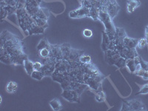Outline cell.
I'll return each mask as SVG.
<instances>
[{"label": "cell", "mask_w": 148, "mask_h": 111, "mask_svg": "<svg viewBox=\"0 0 148 111\" xmlns=\"http://www.w3.org/2000/svg\"><path fill=\"white\" fill-rule=\"evenodd\" d=\"M0 51H5L10 56H18L24 53L23 42L17 36L8 30H3L0 36Z\"/></svg>", "instance_id": "cell-1"}, {"label": "cell", "mask_w": 148, "mask_h": 111, "mask_svg": "<svg viewBox=\"0 0 148 111\" xmlns=\"http://www.w3.org/2000/svg\"><path fill=\"white\" fill-rule=\"evenodd\" d=\"M99 20L104 24L105 30L104 32L108 34L110 40H115L116 39V26L113 22V18L108 14V12L100 10L99 15Z\"/></svg>", "instance_id": "cell-2"}, {"label": "cell", "mask_w": 148, "mask_h": 111, "mask_svg": "<svg viewBox=\"0 0 148 111\" xmlns=\"http://www.w3.org/2000/svg\"><path fill=\"white\" fill-rule=\"evenodd\" d=\"M60 47L64 59H66L69 62H78L80 56L84 53L83 51L71 47V46L67 43L61 45Z\"/></svg>", "instance_id": "cell-3"}, {"label": "cell", "mask_w": 148, "mask_h": 111, "mask_svg": "<svg viewBox=\"0 0 148 111\" xmlns=\"http://www.w3.org/2000/svg\"><path fill=\"white\" fill-rule=\"evenodd\" d=\"M105 79V76L100 73L97 75L91 76L90 74L85 73L84 78V83L88 84L89 88L94 90H101V83Z\"/></svg>", "instance_id": "cell-4"}, {"label": "cell", "mask_w": 148, "mask_h": 111, "mask_svg": "<svg viewBox=\"0 0 148 111\" xmlns=\"http://www.w3.org/2000/svg\"><path fill=\"white\" fill-rule=\"evenodd\" d=\"M62 97L64 99L67 100V101L72 103H79L80 102V96L76 90L73 89L63 90L62 94Z\"/></svg>", "instance_id": "cell-5"}, {"label": "cell", "mask_w": 148, "mask_h": 111, "mask_svg": "<svg viewBox=\"0 0 148 111\" xmlns=\"http://www.w3.org/2000/svg\"><path fill=\"white\" fill-rule=\"evenodd\" d=\"M43 59V66H42V71L44 73L45 76H52L55 71L56 62L51 60L50 57Z\"/></svg>", "instance_id": "cell-6"}, {"label": "cell", "mask_w": 148, "mask_h": 111, "mask_svg": "<svg viewBox=\"0 0 148 111\" xmlns=\"http://www.w3.org/2000/svg\"><path fill=\"white\" fill-rule=\"evenodd\" d=\"M69 16L73 18H81L90 16V9L81 6L69 13Z\"/></svg>", "instance_id": "cell-7"}, {"label": "cell", "mask_w": 148, "mask_h": 111, "mask_svg": "<svg viewBox=\"0 0 148 111\" xmlns=\"http://www.w3.org/2000/svg\"><path fill=\"white\" fill-rule=\"evenodd\" d=\"M121 57L119 52L117 51H112L108 50L104 51V58L105 61L110 65H115V63L118 61V59Z\"/></svg>", "instance_id": "cell-8"}, {"label": "cell", "mask_w": 148, "mask_h": 111, "mask_svg": "<svg viewBox=\"0 0 148 111\" xmlns=\"http://www.w3.org/2000/svg\"><path fill=\"white\" fill-rule=\"evenodd\" d=\"M50 59L53 61V62H55L56 63L59 62V61L64 59L60 45H51Z\"/></svg>", "instance_id": "cell-9"}, {"label": "cell", "mask_w": 148, "mask_h": 111, "mask_svg": "<svg viewBox=\"0 0 148 111\" xmlns=\"http://www.w3.org/2000/svg\"><path fill=\"white\" fill-rule=\"evenodd\" d=\"M119 52V54L121 57L125 59H134L135 57H136L138 56L136 48H129V47H123L121 50H120Z\"/></svg>", "instance_id": "cell-10"}, {"label": "cell", "mask_w": 148, "mask_h": 111, "mask_svg": "<svg viewBox=\"0 0 148 111\" xmlns=\"http://www.w3.org/2000/svg\"><path fill=\"white\" fill-rule=\"evenodd\" d=\"M119 10L120 7L116 2V0H110V3L107 7L106 12H108L111 18H113L114 17H116Z\"/></svg>", "instance_id": "cell-11"}, {"label": "cell", "mask_w": 148, "mask_h": 111, "mask_svg": "<svg viewBox=\"0 0 148 111\" xmlns=\"http://www.w3.org/2000/svg\"><path fill=\"white\" fill-rule=\"evenodd\" d=\"M139 57V56H138L136 57H135L134 59H126V66L125 67L127 68L130 73H135L136 70V66L140 64Z\"/></svg>", "instance_id": "cell-12"}, {"label": "cell", "mask_w": 148, "mask_h": 111, "mask_svg": "<svg viewBox=\"0 0 148 111\" xmlns=\"http://www.w3.org/2000/svg\"><path fill=\"white\" fill-rule=\"evenodd\" d=\"M127 103L133 111H143L146 110L145 105L139 99H132L127 101Z\"/></svg>", "instance_id": "cell-13"}, {"label": "cell", "mask_w": 148, "mask_h": 111, "mask_svg": "<svg viewBox=\"0 0 148 111\" xmlns=\"http://www.w3.org/2000/svg\"><path fill=\"white\" fill-rule=\"evenodd\" d=\"M89 86L84 83L77 82H71V85H70V89H73L76 90L79 95L82 94V92L84 90L88 89Z\"/></svg>", "instance_id": "cell-14"}, {"label": "cell", "mask_w": 148, "mask_h": 111, "mask_svg": "<svg viewBox=\"0 0 148 111\" xmlns=\"http://www.w3.org/2000/svg\"><path fill=\"white\" fill-rule=\"evenodd\" d=\"M141 5L139 0H127V11L128 14H132Z\"/></svg>", "instance_id": "cell-15"}, {"label": "cell", "mask_w": 148, "mask_h": 111, "mask_svg": "<svg viewBox=\"0 0 148 111\" xmlns=\"http://www.w3.org/2000/svg\"><path fill=\"white\" fill-rule=\"evenodd\" d=\"M45 32V28L44 27H42L40 26H39L38 25H36L35 22L31 25V26L29 28L28 31H27V34L29 35H34V34H36V35H39V34H44Z\"/></svg>", "instance_id": "cell-16"}, {"label": "cell", "mask_w": 148, "mask_h": 111, "mask_svg": "<svg viewBox=\"0 0 148 111\" xmlns=\"http://www.w3.org/2000/svg\"><path fill=\"white\" fill-rule=\"evenodd\" d=\"M84 71H85V73L90 74L91 76H94V75L100 73L98 67L92 62L90 64H84Z\"/></svg>", "instance_id": "cell-17"}, {"label": "cell", "mask_w": 148, "mask_h": 111, "mask_svg": "<svg viewBox=\"0 0 148 111\" xmlns=\"http://www.w3.org/2000/svg\"><path fill=\"white\" fill-rule=\"evenodd\" d=\"M138 39H133V38H130L129 36H127L126 38L124 39V43H125V46L129 48H136L138 45Z\"/></svg>", "instance_id": "cell-18"}, {"label": "cell", "mask_w": 148, "mask_h": 111, "mask_svg": "<svg viewBox=\"0 0 148 111\" xmlns=\"http://www.w3.org/2000/svg\"><path fill=\"white\" fill-rule=\"evenodd\" d=\"M50 16V11H49L48 9L44 8H40L35 16L32 17H38V18H43V19H45V20H47Z\"/></svg>", "instance_id": "cell-19"}, {"label": "cell", "mask_w": 148, "mask_h": 111, "mask_svg": "<svg viewBox=\"0 0 148 111\" xmlns=\"http://www.w3.org/2000/svg\"><path fill=\"white\" fill-rule=\"evenodd\" d=\"M49 104L53 110L54 111H59L63 108L62 104L60 101V100L58 99H52L49 102Z\"/></svg>", "instance_id": "cell-20"}, {"label": "cell", "mask_w": 148, "mask_h": 111, "mask_svg": "<svg viewBox=\"0 0 148 111\" xmlns=\"http://www.w3.org/2000/svg\"><path fill=\"white\" fill-rule=\"evenodd\" d=\"M110 42V39L108 34L104 32V31L102 32V42H101V47L104 52L108 50V46H109Z\"/></svg>", "instance_id": "cell-21"}, {"label": "cell", "mask_w": 148, "mask_h": 111, "mask_svg": "<svg viewBox=\"0 0 148 111\" xmlns=\"http://www.w3.org/2000/svg\"><path fill=\"white\" fill-rule=\"evenodd\" d=\"M18 90V84L16 82L10 81L8 83L7 86H6V91L8 93L10 94H13V93H15Z\"/></svg>", "instance_id": "cell-22"}, {"label": "cell", "mask_w": 148, "mask_h": 111, "mask_svg": "<svg viewBox=\"0 0 148 111\" xmlns=\"http://www.w3.org/2000/svg\"><path fill=\"white\" fill-rule=\"evenodd\" d=\"M23 65H24V67H25V70L26 73L28 74L29 76H30V75H31V73H33V71H34V62L27 59H25V60Z\"/></svg>", "instance_id": "cell-23"}, {"label": "cell", "mask_w": 148, "mask_h": 111, "mask_svg": "<svg viewBox=\"0 0 148 111\" xmlns=\"http://www.w3.org/2000/svg\"><path fill=\"white\" fill-rule=\"evenodd\" d=\"M51 45H52L49 43V42L47 41V39H46V38H43V39H41L40 42H39V44H38V45H37L36 47V49L37 51H39V50H41V49L42 48L51 49Z\"/></svg>", "instance_id": "cell-24"}, {"label": "cell", "mask_w": 148, "mask_h": 111, "mask_svg": "<svg viewBox=\"0 0 148 111\" xmlns=\"http://www.w3.org/2000/svg\"><path fill=\"white\" fill-rule=\"evenodd\" d=\"M52 79L56 82L62 83L65 80V73H53L52 75Z\"/></svg>", "instance_id": "cell-25"}, {"label": "cell", "mask_w": 148, "mask_h": 111, "mask_svg": "<svg viewBox=\"0 0 148 111\" xmlns=\"http://www.w3.org/2000/svg\"><path fill=\"white\" fill-rule=\"evenodd\" d=\"M127 36L126 31L121 27H116V39H124Z\"/></svg>", "instance_id": "cell-26"}, {"label": "cell", "mask_w": 148, "mask_h": 111, "mask_svg": "<svg viewBox=\"0 0 148 111\" xmlns=\"http://www.w3.org/2000/svg\"><path fill=\"white\" fill-rule=\"evenodd\" d=\"M34 18V22L36 23V25H38L39 26L42 27H44L45 29L46 27H48V25H47V20H45V19H43V18H38V17H32Z\"/></svg>", "instance_id": "cell-27"}, {"label": "cell", "mask_w": 148, "mask_h": 111, "mask_svg": "<svg viewBox=\"0 0 148 111\" xmlns=\"http://www.w3.org/2000/svg\"><path fill=\"white\" fill-rule=\"evenodd\" d=\"M39 55L42 59H46L50 57L51 56V49L50 48H42L38 51Z\"/></svg>", "instance_id": "cell-28"}, {"label": "cell", "mask_w": 148, "mask_h": 111, "mask_svg": "<svg viewBox=\"0 0 148 111\" xmlns=\"http://www.w3.org/2000/svg\"><path fill=\"white\" fill-rule=\"evenodd\" d=\"M30 76H31L33 79H36V80H39V81H40V80H42L45 76L44 73L42 72V71H34L32 73H31V75H30Z\"/></svg>", "instance_id": "cell-29"}, {"label": "cell", "mask_w": 148, "mask_h": 111, "mask_svg": "<svg viewBox=\"0 0 148 111\" xmlns=\"http://www.w3.org/2000/svg\"><path fill=\"white\" fill-rule=\"evenodd\" d=\"M95 99L99 102H102V101H104L106 99V95H105L104 91L100 90H98L97 92L96 93Z\"/></svg>", "instance_id": "cell-30"}, {"label": "cell", "mask_w": 148, "mask_h": 111, "mask_svg": "<svg viewBox=\"0 0 148 111\" xmlns=\"http://www.w3.org/2000/svg\"><path fill=\"white\" fill-rule=\"evenodd\" d=\"M100 10L94 7H92L90 8V18H92L93 20L97 21L99 20V15Z\"/></svg>", "instance_id": "cell-31"}, {"label": "cell", "mask_w": 148, "mask_h": 111, "mask_svg": "<svg viewBox=\"0 0 148 111\" xmlns=\"http://www.w3.org/2000/svg\"><path fill=\"white\" fill-rule=\"evenodd\" d=\"M79 62H81L82 64H87L92 62V59H91V57L90 56L86 55V54L84 53L80 56V58H79Z\"/></svg>", "instance_id": "cell-32"}, {"label": "cell", "mask_w": 148, "mask_h": 111, "mask_svg": "<svg viewBox=\"0 0 148 111\" xmlns=\"http://www.w3.org/2000/svg\"><path fill=\"white\" fill-rule=\"evenodd\" d=\"M115 65L116 66L119 68H122V67H125L126 66V59H124L123 57H120L118 59V61L115 63Z\"/></svg>", "instance_id": "cell-33"}, {"label": "cell", "mask_w": 148, "mask_h": 111, "mask_svg": "<svg viewBox=\"0 0 148 111\" xmlns=\"http://www.w3.org/2000/svg\"><path fill=\"white\" fill-rule=\"evenodd\" d=\"M148 94V84H144L141 88L140 90L136 93V95H145Z\"/></svg>", "instance_id": "cell-34"}, {"label": "cell", "mask_w": 148, "mask_h": 111, "mask_svg": "<svg viewBox=\"0 0 148 111\" xmlns=\"http://www.w3.org/2000/svg\"><path fill=\"white\" fill-rule=\"evenodd\" d=\"M147 42L146 39L145 38H141V39H138V46L139 48H144L145 47H146L147 45Z\"/></svg>", "instance_id": "cell-35"}, {"label": "cell", "mask_w": 148, "mask_h": 111, "mask_svg": "<svg viewBox=\"0 0 148 111\" xmlns=\"http://www.w3.org/2000/svg\"><path fill=\"white\" fill-rule=\"evenodd\" d=\"M82 6L84 8H87L90 9L92 7V2L90 1V0H82L81 2Z\"/></svg>", "instance_id": "cell-36"}, {"label": "cell", "mask_w": 148, "mask_h": 111, "mask_svg": "<svg viewBox=\"0 0 148 111\" xmlns=\"http://www.w3.org/2000/svg\"><path fill=\"white\" fill-rule=\"evenodd\" d=\"M2 8V7H1ZM5 9L6 10H7V12L8 13L9 15H10V14H14V13H16V11L17 10V8L16 7H12V6H10V5H7V6H5Z\"/></svg>", "instance_id": "cell-37"}, {"label": "cell", "mask_w": 148, "mask_h": 111, "mask_svg": "<svg viewBox=\"0 0 148 111\" xmlns=\"http://www.w3.org/2000/svg\"><path fill=\"white\" fill-rule=\"evenodd\" d=\"M83 36L86 38H90L92 36V31L90 30V29L86 28L83 30Z\"/></svg>", "instance_id": "cell-38"}, {"label": "cell", "mask_w": 148, "mask_h": 111, "mask_svg": "<svg viewBox=\"0 0 148 111\" xmlns=\"http://www.w3.org/2000/svg\"><path fill=\"white\" fill-rule=\"evenodd\" d=\"M121 111H130L132 110L131 108H130V106L129 105V104L127 103V101H124V102L122 103V106H121Z\"/></svg>", "instance_id": "cell-39"}, {"label": "cell", "mask_w": 148, "mask_h": 111, "mask_svg": "<svg viewBox=\"0 0 148 111\" xmlns=\"http://www.w3.org/2000/svg\"><path fill=\"white\" fill-rule=\"evenodd\" d=\"M139 62L140 64H141V67H142L145 71H148V62H145V61H144L141 57H139Z\"/></svg>", "instance_id": "cell-40"}, {"label": "cell", "mask_w": 148, "mask_h": 111, "mask_svg": "<svg viewBox=\"0 0 148 111\" xmlns=\"http://www.w3.org/2000/svg\"><path fill=\"white\" fill-rule=\"evenodd\" d=\"M42 66H43V64H42L39 62H34V71H42Z\"/></svg>", "instance_id": "cell-41"}, {"label": "cell", "mask_w": 148, "mask_h": 111, "mask_svg": "<svg viewBox=\"0 0 148 111\" xmlns=\"http://www.w3.org/2000/svg\"><path fill=\"white\" fill-rule=\"evenodd\" d=\"M116 46L115 40H110L109 46H108V50H112V51H116Z\"/></svg>", "instance_id": "cell-42"}, {"label": "cell", "mask_w": 148, "mask_h": 111, "mask_svg": "<svg viewBox=\"0 0 148 111\" xmlns=\"http://www.w3.org/2000/svg\"><path fill=\"white\" fill-rule=\"evenodd\" d=\"M8 16H9V14L7 12V10L5 9V8H1V16H2V19L6 18Z\"/></svg>", "instance_id": "cell-43"}, {"label": "cell", "mask_w": 148, "mask_h": 111, "mask_svg": "<svg viewBox=\"0 0 148 111\" xmlns=\"http://www.w3.org/2000/svg\"><path fill=\"white\" fill-rule=\"evenodd\" d=\"M145 70L143 69V68H142V67H141V68H140V69H138V70H137L136 71V72H135V74H136V75H137V76H143V74H144V73H145Z\"/></svg>", "instance_id": "cell-44"}, {"label": "cell", "mask_w": 148, "mask_h": 111, "mask_svg": "<svg viewBox=\"0 0 148 111\" xmlns=\"http://www.w3.org/2000/svg\"><path fill=\"white\" fill-rule=\"evenodd\" d=\"M141 77H142V79H143L144 80L148 81V71H145L143 74V76H141Z\"/></svg>", "instance_id": "cell-45"}, {"label": "cell", "mask_w": 148, "mask_h": 111, "mask_svg": "<svg viewBox=\"0 0 148 111\" xmlns=\"http://www.w3.org/2000/svg\"><path fill=\"white\" fill-rule=\"evenodd\" d=\"M145 39H146L147 42V44H148V25L146 26L145 27Z\"/></svg>", "instance_id": "cell-46"}, {"label": "cell", "mask_w": 148, "mask_h": 111, "mask_svg": "<svg viewBox=\"0 0 148 111\" xmlns=\"http://www.w3.org/2000/svg\"><path fill=\"white\" fill-rule=\"evenodd\" d=\"M90 1L91 2H92V5H93V4L95 3V2H96L98 1V0H90Z\"/></svg>", "instance_id": "cell-47"}, {"label": "cell", "mask_w": 148, "mask_h": 111, "mask_svg": "<svg viewBox=\"0 0 148 111\" xmlns=\"http://www.w3.org/2000/svg\"><path fill=\"white\" fill-rule=\"evenodd\" d=\"M2 96H0V104L2 103Z\"/></svg>", "instance_id": "cell-48"}]
</instances>
